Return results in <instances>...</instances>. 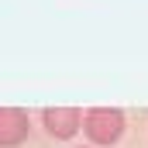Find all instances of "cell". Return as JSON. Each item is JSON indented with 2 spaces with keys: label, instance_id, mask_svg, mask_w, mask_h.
<instances>
[{
  "label": "cell",
  "instance_id": "6da1fadb",
  "mask_svg": "<svg viewBox=\"0 0 148 148\" xmlns=\"http://www.w3.org/2000/svg\"><path fill=\"white\" fill-rule=\"evenodd\" d=\"M124 127H127V117H124V110H117V107H90L86 117H83V134L90 138L93 148L117 145L121 134H124Z\"/></svg>",
  "mask_w": 148,
  "mask_h": 148
},
{
  "label": "cell",
  "instance_id": "7a4b0ae2",
  "mask_svg": "<svg viewBox=\"0 0 148 148\" xmlns=\"http://www.w3.org/2000/svg\"><path fill=\"white\" fill-rule=\"evenodd\" d=\"M83 117H86V110H79V107H45L41 124H45L48 138L69 141V138H76V131H83Z\"/></svg>",
  "mask_w": 148,
  "mask_h": 148
},
{
  "label": "cell",
  "instance_id": "3957f363",
  "mask_svg": "<svg viewBox=\"0 0 148 148\" xmlns=\"http://www.w3.org/2000/svg\"><path fill=\"white\" fill-rule=\"evenodd\" d=\"M31 134V117L24 107H3L0 110V145L17 148L21 141H28Z\"/></svg>",
  "mask_w": 148,
  "mask_h": 148
}]
</instances>
